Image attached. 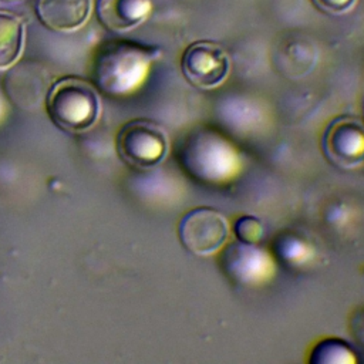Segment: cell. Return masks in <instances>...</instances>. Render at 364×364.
I'll list each match as a JSON object with an SVG mask.
<instances>
[{"label": "cell", "mask_w": 364, "mask_h": 364, "mask_svg": "<svg viewBox=\"0 0 364 364\" xmlns=\"http://www.w3.org/2000/svg\"><path fill=\"white\" fill-rule=\"evenodd\" d=\"M159 50L131 40H111L98 48L92 63V81L108 95L135 91L146 78Z\"/></svg>", "instance_id": "6da1fadb"}, {"label": "cell", "mask_w": 364, "mask_h": 364, "mask_svg": "<svg viewBox=\"0 0 364 364\" xmlns=\"http://www.w3.org/2000/svg\"><path fill=\"white\" fill-rule=\"evenodd\" d=\"M181 164L198 181L205 183H225L240 169V156L223 135L202 128L186 136Z\"/></svg>", "instance_id": "7a4b0ae2"}, {"label": "cell", "mask_w": 364, "mask_h": 364, "mask_svg": "<svg viewBox=\"0 0 364 364\" xmlns=\"http://www.w3.org/2000/svg\"><path fill=\"white\" fill-rule=\"evenodd\" d=\"M46 107L57 127L70 132H82L97 121L101 101L91 82L78 77H64L50 88Z\"/></svg>", "instance_id": "3957f363"}, {"label": "cell", "mask_w": 364, "mask_h": 364, "mask_svg": "<svg viewBox=\"0 0 364 364\" xmlns=\"http://www.w3.org/2000/svg\"><path fill=\"white\" fill-rule=\"evenodd\" d=\"M117 152L127 165L141 171L151 169L166 156V132L151 119L128 121L117 135Z\"/></svg>", "instance_id": "277c9868"}, {"label": "cell", "mask_w": 364, "mask_h": 364, "mask_svg": "<svg viewBox=\"0 0 364 364\" xmlns=\"http://www.w3.org/2000/svg\"><path fill=\"white\" fill-rule=\"evenodd\" d=\"M229 232L225 215L209 206L188 210L178 225L181 245L196 256H210L220 252L228 242Z\"/></svg>", "instance_id": "5b68a950"}, {"label": "cell", "mask_w": 364, "mask_h": 364, "mask_svg": "<svg viewBox=\"0 0 364 364\" xmlns=\"http://www.w3.org/2000/svg\"><path fill=\"white\" fill-rule=\"evenodd\" d=\"M321 149L330 164L354 169L364 162V122L353 115L334 118L324 129Z\"/></svg>", "instance_id": "8992f818"}, {"label": "cell", "mask_w": 364, "mask_h": 364, "mask_svg": "<svg viewBox=\"0 0 364 364\" xmlns=\"http://www.w3.org/2000/svg\"><path fill=\"white\" fill-rule=\"evenodd\" d=\"M181 68L183 77L200 90H212L220 85L230 70L229 55L215 41H195L182 54Z\"/></svg>", "instance_id": "52a82bcc"}, {"label": "cell", "mask_w": 364, "mask_h": 364, "mask_svg": "<svg viewBox=\"0 0 364 364\" xmlns=\"http://www.w3.org/2000/svg\"><path fill=\"white\" fill-rule=\"evenodd\" d=\"M220 267L232 282L243 286L262 284L274 273V262L264 249L239 240L222 247Z\"/></svg>", "instance_id": "ba28073f"}, {"label": "cell", "mask_w": 364, "mask_h": 364, "mask_svg": "<svg viewBox=\"0 0 364 364\" xmlns=\"http://www.w3.org/2000/svg\"><path fill=\"white\" fill-rule=\"evenodd\" d=\"M91 0H37L36 11L40 21L60 33L82 27L91 13Z\"/></svg>", "instance_id": "9c48e42d"}, {"label": "cell", "mask_w": 364, "mask_h": 364, "mask_svg": "<svg viewBox=\"0 0 364 364\" xmlns=\"http://www.w3.org/2000/svg\"><path fill=\"white\" fill-rule=\"evenodd\" d=\"M47 71L33 63H23L6 75L4 88L7 95L18 105H37L47 91Z\"/></svg>", "instance_id": "30bf717a"}, {"label": "cell", "mask_w": 364, "mask_h": 364, "mask_svg": "<svg viewBox=\"0 0 364 364\" xmlns=\"http://www.w3.org/2000/svg\"><path fill=\"white\" fill-rule=\"evenodd\" d=\"M151 0H97L100 23L111 31L122 33L139 26L151 13Z\"/></svg>", "instance_id": "8fae6325"}, {"label": "cell", "mask_w": 364, "mask_h": 364, "mask_svg": "<svg viewBox=\"0 0 364 364\" xmlns=\"http://www.w3.org/2000/svg\"><path fill=\"white\" fill-rule=\"evenodd\" d=\"M24 24L9 10H0V70L13 67L23 51Z\"/></svg>", "instance_id": "7c38bea8"}, {"label": "cell", "mask_w": 364, "mask_h": 364, "mask_svg": "<svg viewBox=\"0 0 364 364\" xmlns=\"http://www.w3.org/2000/svg\"><path fill=\"white\" fill-rule=\"evenodd\" d=\"M358 358L351 346L336 337H327L317 341L311 350L309 363L311 364H353Z\"/></svg>", "instance_id": "4fadbf2b"}, {"label": "cell", "mask_w": 364, "mask_h": 364, "mask_svg": "<svg viewBox=\"0 0 364 364\" xmlns=\"http://www.w3.org/2000/svg\"><path fill=\"white\" fill-rule=\"evenodd\" d=\"M236 240L243 243H257L263 236V225L260 219L252 215H243L236 219L233 226Z\"/></svg>", "instance_id": "5bb4252c"}, {"label": "cell", "mask_w": 364, "mask_h": 364, "mask_svg": "<svg viewBox=\"0 0 364 364\" xmlns=\"http://www.w3.org/2000/svg\"><path fill=\"white\" fill-rule=\"evenodd\" d=\"M277 252L279 255L286 260V262H293V263H301L304 262L309 255H310V247L299 237H286V239H277L276 242Z\"/></svg>", "instance_id": "9a60e30c"}, {"label": "cell", "mask_w": 364, "mask_h": 364, "mask_svg": "<svg viewBox=\"0 0 364 364\" xmlns=\"http://www.w3.org/2000/svg\"><path fill=\"white\" fill-rule=\"evenodd\" d=\"M350 333L360 344L364 346V306L357 307L348 320Z\"/></svg>", "instance_id": "2e32d148"}, {"label": "cell", "mask_w": 364, "mask_h": 364, "mask_svg": "<svg viewBox=\"0 0 364 364\" xmlns=\"http://www.w3.org/2000/svg\"><path fill=\"white\" fill-rule=\"evenodd\" d=\"M313 1L320 10H324L331 14L346 13L355 3V0H313Z\"/></svg>", "instance_id": "e0dca14e"}, {"label": "cell", "mask_w": 364, "mask_h": 364, "mask_svg": "<svg viewBox=\"0 0 364 364\" xmlns=\"http://www.w3.org/2000/svg\"><path fill=\"white\" fill-rule=\"evenodd\" d=\"M1 1H7V3H14V1H21V0H1Z\"/></svg>", "instance_id": "ac0fdd59"}]
</instances>
